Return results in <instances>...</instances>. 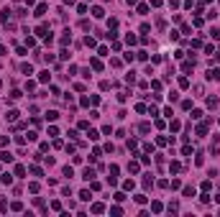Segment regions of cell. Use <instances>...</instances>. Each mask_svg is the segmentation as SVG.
<instances>
[{
  "mask_svg": "<svg viewBox=\"0 0 220 217\" xmlns=\"http://www.w3.org/2000/svg\"><path fill=\"white\" fill-rule=\"evenodd\" d=\"M87 135H90V141H97V138H100V133H97V130H92V128H90Z\"/></svg>",
  "mask_w": 220,
  "mask_h": 217,
  "instance_id": "26",
  "label": "cell"
},
{
  "mask_svg": "<svg viewBox=\"0 0 220 217\" xmlns=\"http://www.w3.org/2000/svg\"><path fill=\"white\" fill-rule=\"evenodd\" d=\"M215 59H218V61H220V49H218V51H215Z\"/></svg>",
  "mask_w": 220,
  "mask_h": 217,
  "instance_id": "46",
  "label": "cell"
},
{
  "mask_svg": "<svg viewBox=\"0 0 220 217\" xmlns=\"http://www.w3.org/2000/svg\"><path fill=\"white\" fill-rule=\"evenodd\" d=\"M192 69H195V56H192L189 61H184V64H182V72H192Z\"/></svg>",
  "mask_w": 220,
  "mask_h": 217,
  "instance_id": "4",
  "label": "cell"
},
{
  "mask_svg": "<svg viewBox=\"0 0 220 217\" xmlns=\"http://www.w3.org/2000/svg\"><path fill=\"white\" fill-rule=\"evenodd\" d=\"M90 67L95 69V72H100V69H103V61H100V59H92V61H90Z\"/></svg>",
  "mask_w": 220,
  "mask_h": 217,
  "instance_id": "12",
  "label": "cell"
},
{
  "mask_svg": "<svg viewBox=\"0 0 220 217\" xmlns=\"http://www.w3.org/2000/svg\"><path fill=\"white\" fill-rule=\"evenodd\" d=\"M100 153H103V151H100V148H95V151H92V156H90V158H92V161H97V158H100Z\"/></svg>",
  "mask_w": 220,
  "mask_h": 217,
  "instance_id": "38",
  "label": "cell"
},
{
  "mask_svg": "<svg viewBox=\"0 0 220 217\" xmlns=\"http://www.w3.org/2000/svg\"><path fill=\"white\" fill-rule=\"evenodd\" d=\"M90 209H92L95 215H100V212H105V204H103V202H95V204H92Z\"/></svg>",
  "mask_w": 220,
  "mask_h": 217,
  "instance_id": "3",
  "label": "cell"
},
{
  "mask_svg": "<svg viewBox=\"0 0 220 217\" xmlns=\"http://www.w3.org/2000/svg\"><path fill=\"white\" fill-rule=\"evenodd\" d=\"M84 43H87L90 49H95V46H97V43H95V39H92V36H87V39H84Z\"/></svg>",
  "mask_w": 220,
  "mask_h": 217,
  "instance_id": "31",
  "label": "cell"
},
{
  "mask_svg": "<svg viewBox=\"0 0 220 217\" xmlns=\"http://www.w3.org/2000/svg\"><path fill=\"white\" fill-rule=\"evenodd\" d=\"M169 186H172V189H179L182 182H179V179H172V184H169Z\"/></svg>",
  "mask_w": 220,
  "mask_h": 217,
  "instance_id": "41",
  "label": "cell"
},
{
  "mask_svg": "<svg viewBox=\"0 0 220 217\" xmlns=\"http://www.w3.org/2000/svg\"><path fill=\"white\" fill-rule=\"evenodd\" d=\"M46 10H49V5H46V3H39V5H36V16H39V18L44 16Z\"/></svg>",
  "mask_w": 220,
  "mask_h": 217,
  "instance_id": "6",
  "label": "cell"
},
{
  "mask_svg": "<svg viewBox=\"0 0 220 217\" xmlns=\"http://www.w3.org/2000/svg\"><path fill=\"white\" fill-rule=\"evenodd\" d=\"M212 189V182H210V179H205V182H202V192H210Z\"/></svg>",
  "mask_w": 220,
  "mask_h": 217,
  "instance_id": "23",
  "label": "cell"
},
{
  "mask_svg": "<svg viewBox=\"0 0 220 217\" xmlns=\"http://www.w3.org/2000/svg\"><path fill=\"white\" fill-rule=\"evenodd\" d=\"M146 112H148V115H159V107L151 105V107H146Z\"/></svg>",
  "mask_w": 220,
  "mask_h": 217,
  "instance_id": "34",
  "label": "cell"
},
{
  "mask_svg": "<svg viewBox=\"0 0 220 217\" xmlns=\"http://www.w3.org/2000/svg\"><path fill=\"white\" fill-rule=\"evenodd\" d=\"M0 161H3V164H10V161H13V156L8 153V151H3V153H0Z\"/></svg>",
  "mask_w": 220,
  "mask_h": 217,
  "instance_id": "10",
  "label": "cell"
},
{
  "mask_svg": "<svg viewBox=\"0 0 220 217\" xmlns=\"http://www.w3.org/2000/svg\"><path fill=\"white\" fill-rule=\"evenodd\" d=\"M136 3H138V0H128V5H136Z\"/></svg>",
  "mask_w": 220,
  "mask_h": 217,
  "instance_id": "48",
  "label": "cell"
},
{
  "mask_svg": "<svg viewBox=\"0 0 220 217\" xmlns=\"http://www.w3.org/2000/svg\"><path fill=\"white\" fill-rule=\"evenodd\" d=\"M125 82L133 84V82H136V74H133V72H131V74H125Z\"/></svg>",
  "mask_w": 220,
  "mask_h": 217,
  "instance_id": "40",
  "label": "cell"
},
{
  "mask_svg": "<svg viewBox=\"0 0 220 217\" xmlns=\"http://www.w3.org/2000/svg\"><path fill=\"white\" fill-rule=\"evenodd\" d=\"M64 5H74V0H64Z\"/></svg>",
  "mask_w": 220,
  "mask_h": 217,
  "instance_id": "45",
  "label": "cell"
},
{
  "mask_svg": "<svg viewBox=\"0 0 220 217\" xmlns=\"http://www.w3.org/2000/svg\"><path fill=\"white\" fill-rule=\"evenodd\" d=\"M5 118H8V120H10V123H16V120H18V110H10V112H8V115H5Z\"/></svg>",
  "mask_w": 220,
  "mask_h": 217,
  "instance_id": "17",
  "label": "cell"
},
{
  "mask_svg": "<svg viewBox=\"0 0 220 217\" xmlns=\"http://www.w3.org/2000/svg\"><path fill=\"white\" fill-rule=\"evenodd\" d=\"M110 87H113V84L108 82V79H105V82H100V90H103V92H108V90H110Z\"/></svg>",
  "mask_w": 220,
  "mask_h": 217,
  "instance_id": "35",
  "label": "cell"
},
{
  "mask_svg": "<svg viewBox=\"0 0 220 217\" xmlns=\"http://www.w3.org/2000/svg\"><path fill=\"white\" fill-rule=\"evenodd\" d=\"M207 128H210V120L200 123V125H197V135H205V133H207Z\"/></svg>",
  "mask_w": 220,
  "mask_h": 217,
  "instance_id": "1",
  "label": "cell"
},
{
  "mask_svg": "<svg viewBox=\"0 0 220 217\" xmlns=\"http://www.w3.org/2000/svg\"><path fill=\"white\" fill-rule=\"evenodd\" d=\"M49 79H51V74H49V72H41V74H39V82H49Z\"/></svg>",
  "mask_w": 220,
  "mask_h": 217,
  "instance_id": "20",
  "label": "cell"
},
{
  "mask_svg": "<svg viewBox=\"0 0 220 217\" xmlns=\"http://www.w3.org/2000/svg\"><path fill=\"white\" fill-rule=\"evenodd\" d=\"M0 182H3V184H13V176H10V174H3V176H0Z\"/></svg>",
  "mask_w": 220,
  "mask_h": 217,
  "instance_id": "19",
  "label": "cell"
},
{
  "mask_svg": "<svg viewBox=\"0 0 220 217\" xmlns=\"http://www.w3.org/2000/svg\"><path fill=\"white\" fill-rule=\"evenodd\" d=\"M169 215H177V212H179V204H177V202H169Z\"/></svg>",
  "mask_w": 220,
  "mask_h": 217,
  "instance_id": "11",
  "label": "cell"
},
{
  "mask_svg": "<svg viewBox=\"0 0 220 217\" xmlns=\"http://www.w3.org/2000/svg\"><path fill=\"white\" fill-rule=\"evenodd\" d=\"M59 41H62V46H67V43L72 41V33H69V31H64V33H62V39H59Z\"/></svg>",
  "mask_w": 220,
  "mask_h": 217,
  "instance_id": "7",
  "label": "cell"
},
{
  "mask_svg": "<svg viewBox=\"0 0 220 217\" xmlns=\"http://www.w3.org/2000/svg\"><path fill=\"white\" fill-rule=\"evenodd\" d=\"M138 169H141L138 161H131V164H128V171H131V174H138Z\"/></svg>",
  "mask_w": 220,
  "mask_h": 217,
  "instance_id": "9",
  "label": "cell"
},
{
  "mask_svg": "<svg viewBox=\"0 0 220 217\" xmlns=\"http://www.w3.org/2000/svg\"><path fill=\"white\" fill-rule=\"evenodd\" d=\"M215 199H218V204H220V194H218V197H215Z\"/></svg>",
  "mask_w": 220,
  "mask_h": 217,
  "instance_id": "49",
  "label": "cell"
},
{
  "mask_svg": "<svg viewBox=\"0 0 220 217\" xmlns=\"http://www.w3.org/2000/svg\"><path fill=\"white\" fill-rule=\"evenodd\" d=\"M207 79H212V82H220V69H210V72H207Z\"/></svg>",
  "mask_w": 220,
  "mask_h": 217,
  "instance_id": "2",
  "label": "cell"
},
{
  "mask_svg": "<svg viewBox=\"0 0 220 217\" xmlns=\"http://www.w3.org/2000/svg\"><path fill=\"white\" fill-rule=\"evenodd\" d=\"M189 46H192V49H200V46H202V41H200V39H195V41H189Z\"/></svg>",
  "mask_w": 220,
  "mask_h": 217,
  "instance_id": "39",
  "label": "cell"
},
{
  "mask_svg": "<svg viewBox=\"0 0 220 217\" xmlns=\"http://www.w3.org/2000/svg\"><path fill=\"white\" fill-rule=\"evenodd\" d=\"M179 87H182V90H187V87H189V79L182 77V79H179Z\"/></svg>",
  "mask_w": 220,
  "mask_h": 217,
  "instance_id": "33",
  "label": "cell"
},
{
  "mask_svg": "<svg viewBox=\"0 0 220 217\" xmlns=\"http://www.w3.org/2000/svg\"><path fill=\"white\" fill-rule=\"evenodd\" d=\"M3 146H8V138H5V135H0V148Z\"/></svg>",
  "mask_w": 220,
  "mask_h": 217,
  "instance_id": "44",
  "label": "cell"
},
{
  "mask_svg": "<svg viewBox=\"0 0 220 217\" xmlns=\"http://www.w3.org/2000/svg\"><path fill=\"white\" fill-rule=\"evenodd\" d=\"M118 100H120V102H125V100H128V92L120 90V92H118Z\"/></svg>",
  "mask_w": 220,
  "mask_h": 217,
  "instance_id": "25",
  "label": "cell"
},
{
  "mask_svg": "<svg viewBox=\"0 0 220 217\" xmlns=\"http://www.w3.org/2000/svg\"><path fill=\"white\" fill-rule=\"evenodd\" d=\"M184 197H195V189H192V186H184Z\"/></svg>",
  "mask_w": 220,
  "mask_h": 217,
  "instance_id": "37",
  "label": "cell"
},
{
  "mask_svg": "<svg viewBox=\"0 0 220 217\" xmlns=\"http://www.w3.org/2000/svg\"><path fill=\"white\" fill-rule=\"evenodd\" d=\"M138 130H141V133H148V130H151V125H148V123H141Z\"/></svg>",
  "mask_w": 220,
  "mask_h": 217,
  "instance_id": "27",
  "label": "cell"
},
{
  "mask_svg": "<svg viewBox=\"0 0 220 217\" xmlns=\"http://www.w3.org/2000/svg\"><path fill=\"white\" fill-rule=\"evenodd\" d=\"M151 209H154V212H161V209H164V204H161V202H154Z\"/></svg>",
  "mask_w": 220,
  "mask_h": 217,
  "instance_id": "30",
  "label": "cell"
},
{
  "mask_svg": "<svg viewBox=\"0 0 220 217\" xmlns=\"http://www.w3.org/2000/svg\"><path fill=\"white\" fill-rule=\"evenodd\" d=\"M82 179L92 182V179H95V169H84V171H82Z\"/></svg>",
  "mask_w": 220,
  "mask_h": 217,
  "instance_id": "5",
  "label": "cell"
},
{
  "mask_svg": "<svg viewBox=\"0 0 220 217\" xmlns=\"http://www.w3.org/2000/svg\"><path fill=\"white\" fill-rule=\"evenodd\" d=\"M133 199H136L138 204H146V194H136V197H133Z\"/></svg>",
  "mask_w": 220,
  "mask_h": 217,
  "instance_id": "29",
  "label": "cell"
},
{
  "mask_svg": "<svg viewBox=\"0 0 220 217\" xmlns=\"http://www.w3.org/2000/svg\"><path fill=\"white\" fill-rule=\"evenodd\" d=\"M21 72H23V74H33V67L31 64H21Z\"/></svg>",
  "mask_w": 220,
  "mask_h": 217,
  "instance_id": "16",
  "label": "cell"
},
{
  "mask_svg": "<svg viewBox=\"0 0 220 217\" xmlns=\"http://www.w3.org/2000/svg\"><path fill=\"white\" fill-rule=\"evenodd\" d=\"M92 16H95V18H103L105 13H103V8H100V5H95V8H92Z\"/></svg>",
  "mask_w": 220,
  "mask_h": 217,
  "instance_id": "15",
  "label": "cell"
},
{
  "mask_svg": "<svg viewBox=\"0 0 220 217\" xmlns=\"http://www.w3.org/2000/svg\"><path fill=\"white\" fill-rule=\"evenodd\" d=\"M16 176H26V166H21V164L16 166Z\"/></svg>",
  "mask_w": 220,
  "mask_h": 217,
  "instance_id": "22",
  "label": "cell"
},
{
  "mask_svg": "<svg viewBox=\"0 0 220 217\" xmlns=\"http://www.w3.org/2000/svg\"><path fill=\"white\" fill-rule=\"evenodd\" d=\"M138 13H141V16H146V13H148V5L141 3V5H138Z\"/></svg>",
  "mask_w": 220,
  "mask_h": 217,
  "instance_id": "32",
  "label": "cell"
},
{
  "mask_svg": "<svg viewBox=\"0 0 220 217\" xmlns=\"http://www.w3.org/2000/svg\"><path fill=\"white\" fill-rule=\"evenodd\" d=\"M36 36H44V39H46V36H49V28H46V26H39V28H36Z\"/></svg>",
  "mask_w": 220,
  "mask_h": 217,
  "instance_id": "13",
  "label": "cell"
},
{
  "mask_svg": "<svg viewBox=\"0 0 220 217\" xmlns=\"http://www.w3.org/2000/svg\"><path fill=\"white\" fill-rule=\"evenodd\" d=\"M169 169H172V174H179V171H182V164H179V161H172V164H169Z\"/></svg>",
  "mask_w": 220,
  "mask_h": 217,
  "instance_id": "8",
  "label": "cell"
},
{
  "mask_svg": "<svg viewBox=\"0 0 220 217\" xmlns=\"http://www.w3.org/2000/svg\"><path fill=\"white\" fill-rule=\"evenodd\" d=\"M28 192L36 194V192H39V182H31V184H28Z\"/></svg>",
  "mask_w": 220,
  "mask_h": 217,
  "instance_id": "28",
  "label": "cell"
},
{
  "mask_svg": "<svg viewBox=\"0 0 220 217\" xmlns=\"http://www.w3.org/2000/svg\"><path fill=\"white\" fill-rule=\"evenodd\" d=\"M33 3H36V0H26V5H33Z\"/></svg>",
  "mask_w": 220,
  "mask_h": 217,
  "instance_id": "47",
  "label": "cell"
},
{
  "mask_svg": "<svg viewBox=\"0 0 220 217\" xmlns=\"http://www.w3.org/2000/svg\"><path fill=\"white\" fill-rule=\"evenodd\" d=\"M8 16H10V10H8V8H5L3 13H0V20H3V23H8Z\"/></svg>",
  "mask_w": 220,
  "mask_h": 217,
  "instance_id": "24",
  "label": "cell"
},
{
  "mask_svg": "<svg viewBox=\"0 0 220 217\" xmlns=\"http://www.w3.org/2000/svg\"><path fill=\"white\" fill-rule=\"evenodd\" d=\"M62 171H64V176H67V179H72V176H74V171H72V166H64V169H62Z\"/></svg>",
  "mask_w": 220,
  "mask_h": 217,
  "instance_id": "21",
  "label": "cell"
},
{
  "mask_svg": "<svg viewBox=\"0 0 220 217\" xmlns=\"http://www.w3.org/2000/svg\"><path fill=\"white\" fill-rule=\"evenodd\" d=\"M179 128H182V123H179V120H172V130H174V133H177Z\"/></svg>",
  "mask_w": 220,
  "mask_h": 217,
  "instance_id": "42",
  "label": "cell"
},
{
  "mask_svg": "<svg viewBox=\"0 0 220 217\" xmlns=\"http://www.w3.org/2000/svg\"><path fill=\"white\" fill-rule=\"evenodd\" d=\"M90 197H92L90 189H82V192H80V199H82V202H90Z\"/></svg>",
  "mask_w": 220,
  "mask_h": 217,
  "instance_id": "14",
  "label": "cell"
},
{
  "mask_svg": "<svg viewBox=\"0 0 220 217\" xmlns=\"http://www.w3.org/2000/svg\"><path fill=\"white\" fill-rule=\"evenodd\" d=\"M56 118H59V112H56V110H49V112H46V120H51V123H54Z\"/></svg>",
  "mask_w": 220,
  "mask_h": 217,
  "instance_id": "18",
  "label": "cell"
},
{
  "mask_svg": "<svg viewBox=\"0 0 220 217\" xmlns=\"http://www.w3.org/2000/svg\"><path fill=\"white\" fill-rule=\"evenodd\" d=\"M123 189H125V192H131V189H133V182H131V179H128V182H123Z\"/></svg>",
  "mask_w": 220,
  "mask_h": 217,
  "instance_id": "43",
  "label": "cell"
},
{
  "mask_svg": "<svg viewBox=\"0 0 220 217\" xmlns=\"http://www.w3.org/2000/svg\"><path fill=\"white\" fill-rule=\"evenodd\" d=\"M207 107H218V97H207Z\"/></svg>",
  "mask_w": 220,
  "mask_h": 217,
  "instance_id": "36",
  "label": "cell"
}]
</instances>
